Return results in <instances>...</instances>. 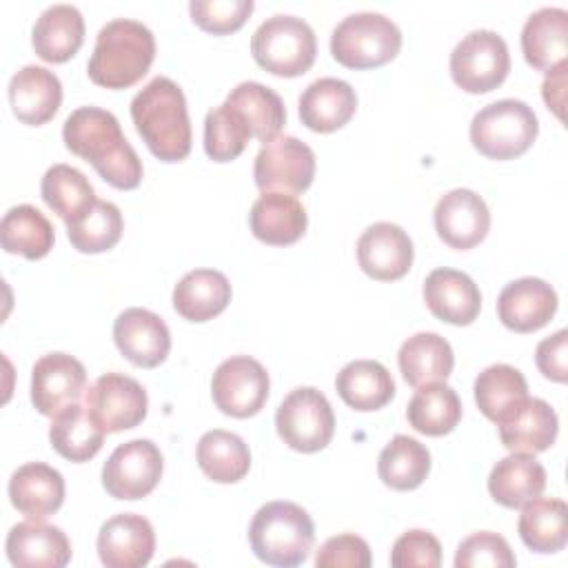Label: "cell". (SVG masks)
I'll return each instance as SVG.
<instances>
[{
    "label": "cell",
    "instance_id": "obj_1",
    "mask_svg": "<svg viewBox=\"0 0 568 568\" xmlns=\"http://www.w3.org/2000/svg\"><path fill=\"white\" fill-rule=\"evenodd\" d=\"M64 146L91 162L98 175L115 189L131 191L142 182V160L122 135L120 122L100 106L75 109L62 126Z\"/></svg>",
    "mask_w": 568,
    "mask_h": 568
},
{
    "label": "cell",
    "instance_id": "obj_2",
    "mask_svg": "<svg viewBox=\"0 0 568 568\" xmlns=\"http://www.w3.org/2000/svg\"><path fill=\"white\" fill-rule=\"evenodd\" d=\"M131 120L149 151L162 162H180L191 153V120L178 82L155 75L131 100Z\"/></svg>",
    "mask_w": 568,
    "mask_h": 568
},
{
    "label": "cell",
    "instance_id": "obj_3",
    "mask_svg": "<svg viewBox=\"0 0 568 568\" xmlns=\"http://www.w3.org/2000/svg\"><path fill=\"white\" fill-rule=\"evenodd\" d=\"M153 58L155 38L151 29L138 20L115 18L98 31L87 73L98 87L129 89L146 75Z\"/></svg>",
    "mask_w": 568,
    "mask_h": 568
},
{
    "label": "cell",
    "instance_id": "obj_4",
    "mask_svg": "<svg viewBox=\"0 0 568 568\" xmlns=\"http://www.w3.org/2000/svg\"><path fill=\"white\" fill-rule=\"evenodd\" d=\"M248 541L260 561L291 568L306 561L315 541V526L302 506L293 501H268L253 515Z\"/></svg>",
    "mask_w": 568,
    "mask_h": 568
},
{
    "label": "cell",
    "instance_id": "obj_5",
    "mask_svg": "<svg viewBox=\"0 0 568 568\" xmlns=\"http://www.w3.org/2000/svg\"><path fill=\"white\" fill-rule=\"evenodd\" d=\"M251 53L268 73L295 78L313 67L317 38L304 18L275 13L255 29L251 38Z\"/></svg>",
    "mask_w": 568,
    "mask_h": 568
},
{
    "label": "cell",
    "instance_id": "obj_6",
    "mask_svg": "<svg viewBox=\"0 0 568 568\" xmlns=\"http://www.w3.org/2000/svg\"><path fill=\"white\" fill-rule=\"evenodd\" d=\"M539 133V122L521 100L504 98L486 104L473 115L470 142L490 160H513L526 153Z\"/></svg>",
    "mask_w": 568,
    "mask_h": 568
},
{
    "label": "cell",
    "instance_id": "obj_7",
    "mask_svg": "<svg viewBox=\"0 0 568 568\" xmlns=\"http://www.w3.org/2000/svg\"><path fill=\"white\" fill-rule=\"evenodd\" d=\"M402 49L399 27L375 11L346 16L331 33L333 58L348 69H375L390 62Z\"/></svg>",
    "mask_w": 568,
    "mask_h": 568
},
{
    "label": "cell",
    "instance_id": "obj_8",
    "mask_svg": "<svg viewBox=\"0 0 568 568\" xmlns=\"http://www.w3.org/2000/svg\"><path fill=\"white\" fill-rule=\"evenodd\" d=\"M275 428L288 448L297 453H317L333 439L335 415L322 390L300 386L277 406Z\"/></svg>",
    "mask_w": 568,
    "mask_h": 568
},
{
    "label": "cell",
    "instance_id": "obj_9",
    "mask_svg": "<svg viewBox=\"0 0 568 568\" xmlns=\"http://www.w3.org/2000/svg\"><path fill=\"white\" fill-rule=\"evenodd\" d=\"M510 71L506 40L490 29H475L464 36L450 53V75L466 93L497 89Z\"/></svg>",
    "mask_w": 568,
    "mask_h": 568
},
{
    "label": "cell",
    "instance_id": "obj_10",
    "mask_svg": "<svg viewBox=\"0 0 568 568\" xmlns=\"http://www.w3.org/2000/svg\"><path fill=\"white\" fill-rule=\"evenodd\" d=\"M84 406L95 426L109 435L142 424L149 397L138 379L124 373H104L84 390Z\"/></svg>",
    "mask_w": 568,
    "mask_h": 568
},
{
    "label": "cell",
    "instance_id": "obj_11",
    "mask_svg": "<svg viewBox=\"0 0 568 568\" xmlns=\"http://www.w3.org/2000/svg\"><path fill=\"white\" fill-rule=\"evenodd\" d=\"M164 459L151 439L120 444L102 466V486L113 499H142L160 481Z\"/></svg>",
    "mask_w": 568,
    "mask_h": 568
},
{
    "label": "cell",
    "instance_id": "obj_12",
    "mask_svg": "<svg viewBox=\"0 0 568 568\" xmlns=\"http://www.w3.org/2000/svg\"><path fill=\"white\" fill-rule=\"evenodd\" d=\"M268 373L257 359L233 355L215 368L211 397L224 415L244 419L262 410L268 399Z\"/></svg>",
    "mask_w": 568,
    "mask_h": 568
},
{
    "label": "cell",
    "instance_id": "obj_13",
    "mask_svg": "<svg viewBox=\"0 0 568 568\" xmlns=\"http://www.w3.org/2000/svg\"><path fill=\"white\" fill-rule=\"evenodd\" d=\"M253 178L262 193H302L315 178V153L293 135H277L257 151Z\"/></svg>",
    "mask_w": 568,
    "mask_h": 568
},
{
    "label": "cell",
    "instance_id": "obj_14",
    "mask_svg": "<svg viewBox=\"0 0 568 568\" xmlns=\"http://www.w3.org/2000/svg\"><path fill=\"white\" fill-rule=\"evenodd\" d=\"M87 390V371L69 353H47L31 368V402L44 417L78 404Z\"/></svg>",
    "mask_w": 568,
    "mask_h": 568
},
{
    "label": "cell",
    "instance_id": "obj_15",
    "mask_svg": "<svg viewBox=\"0 0 568 568\" xmlns=\"http://www.w3.org/2000/svg\"><path fill=\"white\" fill-rule=\"evenodd\" d=\"M499 439L510 453H544L548 450L559 430L555 408L539 397H524L513 404L497 422Z\"/></svg>",
    "mask_w": 568,
    "mask_h": 568
},
{
    "label": "cell",
    "instance_id": "obj_16",
    "mask_svg": "<svg viewBox=\"0 0 568 568\" xmlns=\"http://www.w3.org/2000/svg\"><path fill=\"white\" fill-rule=\"evenodd\" d=\"M118 351L140 368L160 366L171 351V333L160 315L149 308H126L113 322Z\"/></svg>",
    "mask_w": 568,
    "mask_h": 568
},
{
    "label": "cell",
    "instance_id": "obj_17",
    "mask_svg": "<svg viewBox=\"0 0 568 568\" xmlns=\"http://www.w3.org/2000/svg\"><path fill=\"white\" fill-rule=\"evenodd\" d=\"M490 229V211L481 195L470 189H453L444 193L435 206L437 235L457 251L477 246Z\"/></svg>",
    "mask_w": 568,
    "mask_h": 568
},
{
    "label": "cell",
    "instance_id": "obj_18",
    "mask_svg": "<svg viewBox=\"0 0 568 568\" xmlns=\"http://www.w3.org/2000/svg\"><path fill=\"white\" fill-rule=\"evenodd\" d=\"M155 550V532L146 517L120 513L109 517L98 532V555L106 568H142Z\"/></svg>",
    "mask_w": 568,
    "mask_h": 568
},
{
    "label": "cell",
    "instance_id": "obj_19",
    "mask_svg": "<svg viewBox=\"0 0 568 568\" xmlns=\"http://www.w3.org/2000/svg\"><path fill=\"white\" fill-rule=\"evenodd\" d=\"M413 253L408 233L393 222H375L357 240L359 268L379 282L404 277L410 271Z\"/></svg>",
    "mask_w": 568,
    "mask_h": 568
},
{
    "label": "cell",
    "instance_id": "obj_20",
    "mask_svg": "<svg viewBox=\"0 0 568 568\" xmlns=\"http://www.w3.org/2000/svg\"><path fill=\"white\" fill-rule=\"evenodd\" d=\"M557 311V293L541 277L508 282L497 297L501 324L515 333H532L546 326Z\"/></svg>",
    "mask_w": 568,
    "mask_h": 568
},
{
    "label": "cell",
    "instance_id": "obj_21",
    "mask_svg": "<svg viewBox=\"0 0 568 568\" xmlns=\"http://www.w3.org/2000/svg\"><path fill=\"white\" fill-rule=\"evenodd\" d=\"M7 557L20 568H62L71 559L67 535L42 519L16 524L4 541Z\"/></svg>",
    "mask_w": 568,
    "mask_h": 568
},
{
    "label": "cell",
    "instance_id": "obj_22",
    "mask_svg": "<svg viewBox=\"0 0 568 568\" xmlns=\"http://www.w3.org/2000/svg\"><path fill=\"white\" fill-rule=\"evenodd\" d=\"M424 302L437 320L466 326L479 315L481 293L466 273L444 266L426 275Z\"/></svg>",
    "mask_w": 568,
    "mask_h": 568
},
{
    "label": "cell",
    "instance_id": "obj_23",
    "mask_svg": "<svg viewBox=\"0 0 568 568\" xmlns=\"http://www.w3.org/2000/svg\"><path fill=\"white\" fill-rule=\"evenodd\" d=\"M62 102V84L58 75L44 67L27 64L18 69L9 82V104L13 115L31 126L49 122Z\"/></svg>",
    "mask_w": 568,
    "mask_h": 568
},
{
    "label": "cell",
    "instance_id": "obj_24",
    "mask_svg": "<svg viewBox=\"0 0 568 568\" xmlns=\"http://www.w3.org/2000/svg\"><path fill=\"white\" fill-rule=\"evenodd\" d=\"M357 111L355 89L339 78H320L300 95V120L315 133L342 129Z\"/></svg>",
    "mask_w": 568,
    "mask_h": 568
},
{
    "label": "cell",
    "instance_id": "obj_25",
    "mask_svg": "<svg viewBox=\"0 0 568 568\" xmlns=\"http://www.w3.org/2000/svg\"><path fill=\"white\" fill-rule=\"evenodd\" d=\"M248 224L260 242L273 246H288L304 235L308 217L306 209L295 195L264 191L251 206Z\"/></svg>",
    "mask_w": 568,
    "mask_h": 568
},
{
    "label": "cell",
    "instance_id": "obj_26",
    "mask_svg": "<svg viewBox=\"0 0 568 568\" xmlns=\"http://www.w3.org/2000/svg\"><path fill=\"white\" fill-rule=\"evenodd\" d=\"M9 499L27 519H47L64 501V479L49 464H22L9 479Z\"/></svg>",
    "mask_w": 568,
    "mask_h": 568
},
{
    "label": "cell",
    "instance_id": "obj_27",
    "mask_svg": "<svg viewBox=\"0 0 568 568\" xmlns=\"http://www.w3.org/2000/svg\"><path fill=\"white\" fill-rule=\"evenodd\" d=\"M84 42V18L73 4L47 7L33 24L31 44L38 58L58 64L78 53Z\"/></svg>",
    "mask_w": 568,
    "mask_h": 568
},
{
    "label": "cell",
    "instance_id": "obj_28",
    "mask_svg": "<svg viewBox=\"0 0 568 568\" xmlns=\"http://www.w3.org/2000/svg\"><path fill=\"white\" fill-rule=\"evenodd\" d=\"M521 51L537 71H548L564 62L568 53V11L541 7L530 13L521 29Z\"/></svg>",
    "mask_w": 568,
    "mask_h": 568
},
{
    "label": "cell",
    "instance_id": "obj_29",
    "mask_svg": "<svg viewBox=\"0 0 568 568\" xmlns=\"http://www.w3.org/2000/svg\"><path fill=\"white\" fill-rule=\"evenodd\" d=\"M231 302V282L215 268H193L173 288V308L189 322H206Z\"/></svg>",
    "mask_w": 568,
    "mask_h": 568
},
{
    "label": "cell",
    "instance_id": "obj_30",
    "mask_svg": "<svg viewBox=\"0 0 568 568\" xmlns=\"http://www.w3.org/2000/svg\"><path fill=\"white\" fill-rule=\"evenodd\" d=\"M546 488V468L528 453H510L488 475L490 497L506 508H521Z\"/></svg>",
    "mask_w": 568,
    "mask_h": 568
},
{
    "label": "cell",
    "instance_id": "obj_31",
    "mask_svg": "<svg viewBox=\"0 0 568 568\" xmlns=\"http://www.w3.org/2000/svg\"><path fill=\"white\" fill-rule=\"evenodd\" d=\"M397 364L402 377L417 388L433 382H446L453 373L455 355L442 335L415 333L399 346Z\"/></svg>",
    "mask_w": 568,
    "mask_h": 568
},
{
    "label": "cell",
    "instance_id": "obj_32",
    "mask_svg": "<svg viewBox=\"0 0 568 568\" xmlns=\"http://www.w3.org/2000/svg\"><path fill=\"white\" fill-rule=\"evenodd\" d=\"M335 388L346 406L355 410H377L395 395L388 368L375 359L348 362L335 377Z\"/></svg>",
    "mask_w": 568,
    "mask_h": 568
},
{
    "label": "cell",
    "instance_id": "obj_33",
    "mask_svg": "<svg viewBox=\"0 0 568 568\" xmlns=\"http://www.w3.org/2000/svg\"><path fill=\"white\" fill-rule=\"evenodd\" d=\"M521 541L541 555L559 552L568 541V506L555 497H535L521 506L517 521Z\"/></svg>",
    "mask_w": 568,
    "mask_h": 568
},
{
    "label": "cell",
    "instance_id": "obj_34",
    "mask_svg": "<svg viewBox=\"0 0 568 568\" xmlns=\"http://www.w3.org/2000/svg\"><path fill=\"white\" fill-rule=\"evenodd\" d=\"M224 102L244 118L253 138L264 144L275 140L286 122V109L282 98L262 82H240Z\"/></svg>",
    "mask_w": 568,
    "mask_h": 568
},
{
    "label": "cell",
    "instance_id": "obj_35",
    "mask_svg": "<svg viewBox=\"0 0 568 568\" xmlns=\"http://www.w3.org/2000/svg\"><path fill=\"white\" fill-rule=\"evenodd\" d=\"M40 193L47 206L58 213L67 226L80 222L98 202L95 191L84 173L69 164L49 166L42 175Z\"/></svg>",
    "mask_w": 568,
    "mask_h": 568
},
{
    "label": "cell",
    "instance_id": "obj_36",
    "mask_svg": "<svg viewBox=\"0 0 568 568\" xmlns=\"http://www.w3.org/2000/svg\"><path fill=\"white\" fill-rule=\"evenodd\" d=\"M408 424L428 437L448 435L462 419V402L455 388L444 382L417 386L406 406Z\"/></svg>",
    "mask_w": 568,
    "mask_h": 568
},
{
    "label": "cell",
    "instance_id": "obj_37",
    "mask_svg": "<svg viewBox=\"0 0 568 568\" xmlns=\"http://www.w3.org/2000/svg\"><path fill=\"white\" fill-rule=\"evenodd\" d=\"M0 242L7 253H16L27 260H40L53 248L55 233L40 209L31 204H18L2 215Z\"/></svg>",
    "mask_w": 568,
    "mask_h": 568
},
{
    "label": "cell",
    "instance_id": "obj_38",
    "mask_svg": "<svg viewBox=\"0 0 568 568\" xmlns=\"http://www.w3.org/2000/svg\"><path fill=\"white\" fill-rule=\"evenodd\" d=\"M197 466L217 484H235L251 468V450L244 439L231 430H206L197 442Z\"/></svg>",
    "mask_w": 568,
    "mask_h": 568
},
{
    "label": "cell",
    "instance_id": "obj_39",
    "mask_svg": "<svg viewBox=\"0 0 568 568\" xmlns=\"http://www.w3.org/2000/svg\"><path fill=\"white\" fill-rule=\"evenodd\" d=\"M430 473L428 448L408 435H395L377 457V475L393 490H413Z\"/></svg>",
    "mask_w": 568,
    "mask_h": 568
},
{
    "label": "cell",
    "instance_id": "obj_40",
    "mask_svg": "<svg viewBox=\"0 0 568 568\" xmlns=\"http://www.w3.org/2000/svg\"><path fill=\"white\" fill-rule=\"evenodd\" d=\"M49 439L58 455H62L69 462H87L98 455L104 442V433L95 426V422L89 417L87 406L71 404L64 410H60L51 426H49Z\"/></svg>",
    "mask_w": 568,
    "mask_h": 568
},
{
    "label": "cell",
    "instance_id": "obj_41",
    "mask_svg": "<svg viewBox=\"0 0 568 568\" xmlns=\"http://www.w3.org/2000/svg\"><path fill=\"white\" fill-rule=\"evenodd\" d=\"M475 402L484 417L497 422L513 404L528 395L526 377L510 364H493L475 379Z\"/></svg>",
    "mask_w": 568,
    "mask_h": 568
},
{
    "label": "cell",
    "instance_id": "obj_42",
    "mask_svg": "<svg viewBox=\"0 0 568 568\" xmlns=\"http://www.w3.org/2000/svg\"><path fill=\"white\" fill-rule=\"evenodd\" d=\"M124 220L113 202L98 200L93 209L75 224L67 226V235L80 253H102L113 248L122 237Z\"/></svg>",
    "mask_w": 568,
    "mask_h": 568
},
{
    "label": "cell",
    "instance_id": "obj_43",
    "mask_svg": "<svg viewBox=\"0 0 568 568\" xmlns=\"http://www.w3.org/2000/svg\"><path fill=\"white\" fill-rule=\"evenodd\" d=\"M253 138L244 118L226 102L211 109L204 118V151L215 162H231Z\"/></svg>",
    "mask_w": 568,
    "mask_h": 568
},
{
    "label": "cell",
    "instance_id": "obj_44",
    "mask_svg": "<svg viewBox=\"0 0 568 568\" xmlns=\"http://www.w3.org/2000/svg\"><path fill=\"white\" fill-rule=\"evenodd\" d=\"M517 564L508 541L490 530H479L468 535L455 552V566L457 568H513Z\"/></svg>",
    "mask_w": 568,
    "mask_h": 568
},
{
    "label": "cell",
    "instance_id": "obj_45",
    "mask_svg": "<svg viewBox=\"0 0 568 568\" xmlns=\"http://www.w3.org/2000/svg\"><path fill=\"white\" fill-rule=\"evenodd\" d=\"M253 0H191V20L215 36L237 31L253 11Z\"/></svg>",
    "mask_w": 568,
    "mask_h": 568
},
{
    "label": "cell",
    "instance_id": "obj_46",
    "mask_svg": "<svg viewBox=\"0 0 568 568\" xmlns=\"http://www.w3.org/2000/svg\"><path fill=\"white\" fill-rule=\"evenodd\" d=\"M442 564V546L428 530H408L395 539L390 550V566L395 568H437Z\"/></svg>",
    "mask_w": 568,
    "mask_h": 568
},
{
    "label": "cell",
    "instance_id": "obj_47",
    "mask_svg": "<svg viewBox=\"0 0 568 568\" xmlns=\"http://www.w3.org/2000/svg\"><path fill=\"white\" fill-rule=\"evenodd\" d=\"M371 564L373 557L368 544L353 532H342L326 539L315 555L317 568H368Z\"/></svg>",
    "mask_w": 568,
    "mask_h": 568
},
{
    "label": "cell",
    "instance_id": "obj_48",
    "mask_svg": "<svg viewBox=\"0 0 568 568\" xmlns=\"http://www.w3.org/2000/svg\"><path fill=\"white\" fill-rule=\"evenodd\" d=\"M566 353H568V333H566V328H561L555 335L541 339L537 344V351H535V362H537L539 373L550 382L564 384L568 379V364H566L568 355Z\"/></svg>",
    "mask_w": 568,
    "mask_h": 568
},
{
    "label": "cell",
    "instance_id": "obj_49",
    "mask_svg": "<svg viewBox=\"0 0 568 568\" xmlns=\"http://www.w3.org/2000/svg\"><path fill=\"white\" fill-rule=\"evenodd\" d=\"M566 69L568 62H559L552 69L546 71L544 84H541V95L548 109H552V113L561 120L564 118V89H566Z\"/></svg>",
    "mask_w": 568,
    "mask_h": 568
}]
</instances>
